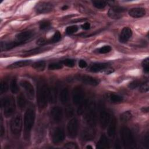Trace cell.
I'll use <instances>...</instances> for the list:
<instances>
[{"instance_id":"cell-1","label":"cell","mask_w":149,"mask_h":149,"mask_svg":"<svg viewBox=\"0 0 149 149\" xmlns=\"http://www.w3.org/2000/svg\"><path fill=\"white\" fill-rule=\"evenodd\" d=\"M35 120V111L31 108H28L24 116V137L26 140H29L30 133Z\"/></svg>"},{"instance_id":"cell-2","label":"cell","mask_w":149,"mask_h":149,"mask_svg":"<svg viewBox=\"0 0 149 149\" xmlns=\"http://www.w3.org/2000/svg\"><path fill=\"white\" fill-rule=\"evenodd\" d=\"M49 88L45 84L40 86L37 90V101L40 111L44 109L47 105L48 101Z\"/></svg>"},{"instance_id":"cell-3","label":"cell","mask_w":149,"mask_h":149,"mask_svg":"<svg viewBox=\"0 0 149 149\" xmlns=\"http://www.w3.org/2000/svg\"><path fill=\"white\" fill-rule=\"evenodd\" d=\"M1 106L3 108L5 117L11 116L15 112L16 106L15 100L12 97H6L1 100Z\"/></svg>"},{"instance_id":"cell-4","label":"cell","mask_w":149,"mask_h":149,"mask_svg":"<svg viewBox=\"0 0 149 149\" xmlns=\"http://www.w3.org/2000/svg\"><path fill=\"white\" fill-rule=\"evenodd\" d=\"M84 120L89 126H95L97 120V109L95 102L90 103L88 107L85 112Z\"/></svg>"},{"instance_id":"cell-5","label":"cell","mask_w":149,"mask_h":149,"mask_svg":"<svg viewBox=\"0 0 149 149\" xmlns=\"http://www.w3.org/2000/svg\"><path fill=\"white\" fill-rule=\"evenodd\" d=\"M120 137L122 144L125 148L132 147L134 143V138L130 130L126 127H123L120 130Z\"/></svg>"},{"instance_id":"cell-6","label":"cell","mask_w":149,"mask_h":149,"mask_svg":"<svg viewBox=\"0 0 149 149\" xmlns=\"http://www.w3.org/2000/svg\"><path fill=\"white\" fill-rule=\"evenodd\" d=\"M10 130L13 134L19 136L22 128V119L20 114H17L10 121Z\"/></svg>"},{"instance_id":"cell-7","label":"cell","mask_w":149,"mask_h":149,"mask_svg":"<svg viewBox=\"0 0 149 149\" xmlns=\"http://www.w3.org/2000/svg\"><path fill=\"white\" fill-rule=\"evenodd\" d=\"M96 131L95 126H89L84 128L81 133V139L84 141H90L94 139Z\"/></svg>"},{"instance_id":"cell-8","label":"cell","mask_w":149,"mask_h":149,"mask_svg":"<svg viewBox=\"0 0 149 149\" xmlns=\"http://www.w3.org/2000/svg\"><path fill=\"white\" fill-rule=\"evenodd\" d=\"M84 93L81 87H74L72 90V100L75 105H79L84 100Z\"/></svg>"},{"instance_id":"cell-9","label":"cell","mask_w":149,"mask_h":149,"mask_svg":"<svg viewBox=\"0 0 149 149\" xmlns=\"http://www.w3.org/2000/svg\"><path fill=\"white\" fill-rule=\"evenodd\" d=\"M67 131L69 136L71 138H75L78 132V122L76 118H72L68 122Z\"/></svg>"},{"instance_id":"cell-10","label":"cell","mask_w":149,"mask_h":149,"mask_svg":"<svg viewBox=\"0 0 149 149\" xmlns=\"http://www.w3.org/2000/svg\"><path fill=\"white\" fill-rule=\"evenodd\" d=\"M75 79L76 80L80 81L85 84L90 86H95L99 84V81L97 79L88 75H77L75 76Z\"/></svg>"},{"instance_id":"cell-11","label":"cell","mask_w":149,"mask_h":149,"mask_svg":"<svg viewBox=\"0 0 149 149\" xmlns=\"http://www.w3.org/2000/svg\"><path fill=\"white\" fill-rule=\"evenodd\" d=\"M19 84L25 90L27 97L30 100H33L34 97V89L31 83L26 80H22Z\"/></svg>"},{"instance_id":"cell-12","label":"cell","mask_w":149,"mask_h":149,"mask_svg":"<svg viewBox=\"0 0 149 149\" xmlns=\"http://www.w3.org/2000/svg\"><path fill=\"white\" fill-rule=\"evenodd\" d=\"M61 38V34L59 31L55 32L52 37L49 39L40 38L37 41V44L39 45H44L48 44H53L58 42Z\"/></svg>"},{"instance_id":"cell-13","label":"cell","mask_w":149,"mask_h":149,"mask_svg":"<svg viewBox=\"0 0 149 149\" xmlns=\"http://www.w3.org/2000/svg\"><path fill=\"white\" fill-rule=\"evenodd\" d=\"M54 5L46 2H40L37 4L36 6V10L38 13H48L52 10Z\"/></svg>"},{"instance_id":"cell-14","label":"cell","mask_w":149,"mask_h":149,"mask_svg":"<svg viewBox=\"0 0 149 149\" xmlns=\"http://www.w3.org/2000/svg\"><path fill=\"white\" fill-rule=\"evenodd\" d=\"M111 119L110 113L106 110L102 109L100 113L99 120L101 127L102 129L107 127V125L109 124Z\"/></svg>"},{"instance_id":"cell-15","label":"cell","mask_w":149,"mask_h":149,"mask_svg":"<svg viewBox=\"0 0 149 149\" xmlns=\"http://www.w3.org/2000/svg\"><path fill=\"white\" fill-rule=\"evenodd\" d=\"M51 116L55 123L61 122L63 118V111L62 108L58 106L54 107L51 110Z\"/></svg>"},{"instance_id":"cell-16","label":"cell","mask_w":149,"mask_h":149,"mask_svg":"<svg viewBox=\"0 0 149 149\" xmlns=\"http://www.w3.org/2000/svg\"><path fill=\"white\" fill-rule=\"evenodd\" d=\"M33 36V31L31 30H27L20 33H18L16 36V40L17 42H19L23 44L24 43L26 42L29 39H30L32 36Z\"/></svg>"},{"instance_id":"cell-17","label":"cell","mask_w":149,"mask_h":149,"mask_svg":"<svg viewBox=\"0 0 149 149\" xmlns=\"http://www.w3.org/2000/svg\"><path fill=\"white\" fill-rule=\"evenodd\" d=\"M65 133L61 127H56L52 134V141L55 144H58L63 141Z\"/></svg>"},{"instance_id":"cell-18","label":"cell","mask_w":149,"mask_h":149,"mask_svg":"<svg viewBox=\"0 0 149 149\" xmlns=\"http://www.w3.org/2000/svg\"><path fill=\"white\" fill-rule=\"evenodd\" d=\"M132 36V30L129 27H124L119 35V40L121 43H126Z\"/></svg>"},{"instance_id":"cell-19","label":"cell","mask_w":149,"mask_h":149,"mask_svg":"<svg viewBox=\"0 0 149 149\" xmlns=\"http://www.w3.org/2000/svg\"><path fill=\"white\" fill-rule=\"evenodd\" d=\"M129 15L134 18H139L146 15V10L143 8H134L129 10Z\"/></svg>"},{"instance_id":"cell-20","label":"cell","mask_w":149,"mask_h":149,"mask_svg":"<svg viewBox=\"0 0 149 149\" xmlns=\"http://www.w3.org/2000/svg\"><path fill=\"white\" fill-rule=\"evenodd\" d=\"M22 44L16 41H1V51L11 49L17 46L20 45Z\"/></svg>"},{"instance_id":"cell-21","label":"cell","mask_w":149,"mask_h":149,"mask_svg":"<svg viewBox=\"0 0 149 149\" xmlns=\"http://www.w3.org/2000/svg\"><path fill=\"white\" fill-rule=\"evenodd\" d=\"M109 147V143L108 141V139L107 137L105 134H102L98 141L96 148H100V149H105V148H108Z\"/></svg>"},{"instance_id":"cell-22","label":"cell","mask_w":149,"mask_h":149,"mask_svg":"<svg viewBox=\"0 0 149 149\" xmlns=\"http://www.w3.org/2000/svg\"><path fill=\"white\" fill-rule=\"evenodd\" d=\"M48 49H49V48L44 47H38V48H36L24 52L22 55H23V56H29L38 54L41 52H44L45 51H48Z\"/></svg>"},{"instance_id":"cell-23","label":"cell","mask_w":149,"mask_h":149,"mask_svg":"<svg viewBox=\"0 0 149 149\" xmlns=\"http://www.w3.org/2000/svg\"><path fill=\"white\" fill-rule=\"evenodd\" d=\"M108 67V63H96L92 65L90 68L89 70L91 72H98L103 70Z\"/></svg>"},{"instance_id":"cell-24","label":"cell","mask_w":149,"mask_h":149,"mask_svg":"<svg viewBox=\"0 0 149 149\" xmlns=\"http://www.w3.org/2000/svg\"><path fill=\"white\" fill-rule=\"evenodd\" d=\"M109 126L108 129V135L109 137H113L116 133V119L115 117H113L109 123Z\"/></svg>"},{"instance_id":"cell-25","label":"cell","mask_w":149,"mask_h":149,"mask_svg":"<svg viewBox=\"0 0 149 149\" xmlns=\"http://www.w3.org/2000/svg\"><path fill=\"white\" fill-rule=\"evenodd\" d=\"M90 104L89 102V100L88 99H84L83 100L79 105V107L77 108V113L78 115H82L83 113H84L86 110L87 109L88 105Z\"/></svg>"},{"instance_id":"cell-26","label":"cell","mask_w":149,"mask_h":149,"mask_svg":"<svg viewBox=\"0 0 149 149\" xmlns=\"http://www.w3.org/2000/svg\"><path fill=\"white\" fill-rule=\"evenodd\" d=\"M69 90L68 88H63L59 94V99L61 102L63 104H66L69 101Z\"/></svg>"},{"instance_id":"cell-27","label":"cell","mask_w":149,"mask_h":149,"mask_svg":"<svg viewBox=\"0 0 149 149\" xmlns=\"http://www.w3.org/2000/svg\"><path fill=\"white\" fill-rule=\"evenodd\" d=\"M31 63V61L30 60H24V61H20L16 62L8 66L9 68L10 69H13V68H22L26 66L29 65Z\"/></svg>"},{"instance_id":"cell-28","label":"cell","mask_w":149,"mask_h":149,"mask_svg":"<svg viewBox=\"0 0 149 149\" xmlns=\"http://www.w3.org/2000/svg\"><path fill=\"white\" fill-rule=\"evenodd\" d=\"M17 105L19 107L20 109H24V108L26 106L27 104V101L25 97L24 96L23 94H20L17 97Z\"/></svg>"},{"instance_id":"cell-29","label":"cell","mask_w":149,"mask_h":149,"mask_svg":"<svg viewBox=\"0 0 149 149\" xmlns=\"http://www.w3.org/2000/svg\"><path fill=\"white\" fill-rule=\"evenodd\" d=\"M48 101L51 103H55L56 101V90L55 88H49Z\"/></svg>"},{"instance_id":"cell-30","label":"cell","mask_w":149,"mask_h":149,"mask_svg":"<svg viewBox=\"0 0 149 149\" xmlns=\"http://www.w3.org/2000/svg\"><path fill=\"white\" fill-rule=\"evenodd\" d=\"M32 67L38 71H43L45 68V62L44 61H40L34 62Z\"/></svg>"},{"instance_id":"cell-31","label":"cell","mask_w":149,"mask_h":149,"mask_svg":"<svg viewBox=\"0 0 149 149\" xmlns=\"http://www.w3.org/2000/svg\"><path fill=\"white\" fill-rule=\"evenodd\" d=\"M132 117V114L130 111H125L120 115V119L122 122H128Z\"/></svg>"},{"instance_id":"cell-32","label":"cell","mask_w":149,"mask_h":149,"mask_svg":"<svg viewBox=\"0 0 149 149\" xmlns=\"http://www.w3.org/2000/svg\"><path fill=\"white\" fill-rule=\"evenodd\" d=\"M10 91L13 94H17L19 91V87L17 83V80L16 79L12 80L10 83Z\"/></svg>"},{"instance_id":"cell-33","label":"cell","mask_w":149,"mask_h":149,"mask_svg":"<svg viewBox=\"0 0 149 149\" xmlns=\"http://www.w3.org/2000/svg\"><path fill=\"white\" fill-rule=\"evenodd\" d=\"M93 5L98 9H103L107 5V2L105 1L101 0H95L92 1Z\"/></svg>"},{"instance_id":"cell-34","label":"cell","mask_w":149,"mask_h":149,"mask_svg":"<svg viewBox=\"0 0 149 149\" xmlns=\"http://www.w3.org/2000/svg\"><path fill=\"white\" fill-rule=\"evenodd\" d=\"M108 15L109 17H111V19H118L122 17V13L115 12L113 10H112V9H110L108 10Z\"/></svg>"},{"instance_id":"cell-35","label":"cell","mask_w":149,"mask_h":149,"mask_svg":"<svg viewBox=\"0 0 149 149\" xmlns=\"http://www.w3.org/2000/svg\"><path fill=\"white\" fill-rule=\"evenodd\" d=\"M110 100L111 101L113 102V103H119V102H121L122 101H123V97L118 95V94H111L110 95Z\"/></svg>"},{"instance_id":"cell-36","label":"cell","mask_w":149,"mask_h":149,"mask_svg":"<svg viewBox=\"0 0 149 149\" xmlns=\"http://www.w3.org/2000/svg\"><path fill=\"white\" fill-rule=\"evenodd\" d=\"M78 30V27L76 25H72V26H70L66 27L65 32L67 34L70 35V34H73L74 33L77 32Z\"/></svg>"},{"instance_id":"cell-37","label":"cell","mask_w":149,"mask_h":149,"mask_svg":"<svg viewBox=\"0 0 149 149\" xmlns=\"http://www.w3.org/2000/svg\"><path fill=\"white\" fill-rule=\"evenodd\" d=\"M51 27V23L49 21L43 20L40 23V29L42 30H46L49 29Z\"/></svg>"},{"instance_id":"cell-38","label":"cell","mask_w":149,"mask_h":149,"mask_svg":"<svg viewBox=\"0 0 149 149\" xmlns=\"http://www.w3.org/2000/svg\"><path fill=\"white\" fill-rule=\"evenodd\" d=\"M8 90V83L5 81L2 80L1 81V84H0V93L3 94L5 92H6Z\"/></svg>"},{"instance_id":"cell-39","label":"cell","mask_w":149,"mask_h":149,"mask_svg":"<svg viewBox=\"0 0 149 149\" xmlns=\"http://www.w3.org/2000/svg\"><path fill=\"white\" fill-rule=\"evenodd\" d=\"M63 67L62 63H51L48 65L49 70H57L62 69Z\"/></svg>"},{"instance_id":"cell-40","label":"cell","mask_w":149,"mask_h":149,"mask_svg":"<svg viewBox=\"0 0 149 149\" xmlns=\"http://www.w3.org/2000/svg\"><path fill=\"white\" fill-rule=\"evenodd\" d=\"M97 51L100 54H107L111 51V47L109 45H104L98 49Z\"/></svg>"},{"instance_id":"cell-41","label":"cell","mask_w":149,"mask_h":149,"mask_svg":"<svg viewBox=\"0 0 149 149\" xmlns=\"http://www.w3.org/2000/svg\"><path fill=\"white\" fill-rule=\"evenodd\" d=\"M62 63L65 65L67 67H69V68H72L75 65V62L73 59H65L63 60Z\"/></svg>"},{"instance_id":"cell-42","label":"cell","mask_w":149,"mask_h":149,"mask_svg":"<svg viewBox=\"0 0 149 149\" xmlns=\"http://www.w3.org/2000/svg\"><path fill=\"white\" fill-rule=\"evenodd\" d=\"M148 85H149V84H148V81L140 84V87H139V91L141 93H147L148 91V88H149Z\"/></svg>"},{"instance_id":"cell-43","label":"cell","mask_w":149,"mask_h":149,"mask_svg":"<svg viewBox=\"0 0 149 149\" xmlns=\"http://www.w3.org/2000/svg\"><path fill=\"white\" fill-rule=\"evenodd\" d=\"M142 66L143 68L144 71L146 73H148L149 72V61L148 58H146L142 62Z\"/></svg>"},{"instance_id":"cell-44","label":"cell","mask_w":149,"mask_h":149,"mask_svg":"<svg viewBox=\"0 0 149 149\" xmlns=\"http://www.w3.org/2000/svg\"><path fill=\"white\" fill-rule=\"evenodd\" d=\"M73 109L71 106H68L65 109L66 115L68 118L72 117L73 115Z\"/></svg>"},{"instance_id":"cell-45","label":"cell","mask_w":149,"mask_h":149,"mask_svg":"<svg viewBox=\"0 0 149 149\" xmlns=\"http://www.w3.org/2000/svg\"><path fill=\"white\" fill-rule=\"evenodd\" d=\"M64 147L66 148H70V149H77L78 148L77 144L73 142H69L66 143L65 146Z\"/></svg>"},{"instance_id":"cell-46","label":"cell","mask_w":149,"mask_h":149,"mask_svg":"<svg viewBox=\"0 0 149 149\" xmlns=\"http://www.w3.org/2000/svg\"><path fill=\"white\" fill-rule=\"evenodd\" d=\"M140 85V82L139 81L134 80V81H133L130 82L129 84L128 87L131 89H134V88H136L137 87H139Z\"/></svg>"},{"instance_id":"cell-47","label":"cell","mask_w":149,"mask_h":149,"mask_svg":"<svg viewBox=\"0 0 149 149\" xmlns=\"http://www.w3.org/2000/svg\"><path fill=\"white\" fill-rule=\"evenodd\" d=\"M143 141L144 146H146L147 148H148V146H149V136H148V133H147L146 134L145 136H144L143 139Z\"/></svg>"},{"instance_id":"cell-48","label":"cell","mask_w":149,"mask_h":149,"mask_svg":"<svg viewBox=\"0 0 149 149\" xmlns=\"http://www.w3.org/2000/svg\"><path fill=\"white\" fill-rule=\"evenodd\" d=\"M79 66L80 68H85L87 66V62L84 61V60H83V59H81L79 61Z\"/></svg>"},{"instance_id":"cell-49","label":"cell","mask_w":149,"mask_h":149,"mask_svg":"<svg viewBox=\"0 0 149 149\" xmlns=\"http://www.w3.org/2000/svg\"><path fill=\"white\" fill-rule=\"evenodd\" d=\"M81 28L83 29L87 30H88L90 28V24L89 23H88V22H86V23L81 24Z\"/></svg>"},{"instance_id":"cell-50","label":"cell","mask_w":149,"mask_h":149,"mask_svg":"<svg viewBox=\"0 0 149 149\" xmlns=\"http://www.w3.org/2000/svg\"><path fill=\"white\" fill-rule=\"evenodd\" d=\"M4 129L3 127V125H2V119L1 118V128H0V133H1V136H2L4 134Z\"/></svg>"},{"instance_id":"cell-51","label":"cell","mask_w":149,"mask_h":149,"mask_svg":"<svg viewBox=\"0 0 149 149\" xmlns=\"http://www.w3.org/2000/svg\"><path fill=\"white\" fill-rule=\"evenodd\" d=\"M141 111L143 112L147 113L148 112V107H143V108H141Z\"/></svg>"},{"instance_id":"cell-52","label":"cell","mask_w":149,"mask_h":149,"mask_svg":"<svg viewBox=\"0 0 149 149\" xmlns=\"http://www.w3.org/2000/svg\"><path fill=\"white\" fill-rule=\"evenodd\" d=\"M68 8V6H67V5H64L62 8V10H66V9H67Z\"/></svg>"},{"instance_id":"cell-53","label":"cell","mask_w":149,"mask_h":149,"mask_svg":"<svg viewBox=\"0 0 149 149\" xmlns=\"http://www.w3.org/2000/svg\"><path fill=\"white\" fill-rule=\"evenodd\" d=\"M86 148H91H91H92V147L90 146H87Z\"/></svg>"}]
</instances>
